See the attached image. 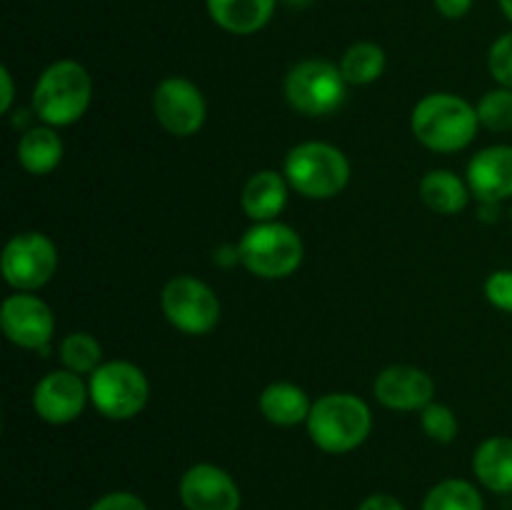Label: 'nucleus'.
Returning <instances> with one entry per match:
<instances>
[{"mask_svg": "<svg viewBox=\"0 0 512 510\" xmlns=\"http://www.w3.org/2000/svg\"><path fill=\"white\" fill-rule=\"evenodd\" d=\"M413 135L435 153H458L478 135V110L453 93H433L413 108Z\"/></svg>", "mask_w": 512, "mask_h": 510, "instance_id": "f257e3e1", "label": "nucleus"}, {"mask_svg": "<svg viewBox=\"0 0 512 510\" xmlns=\"http://www.w3.org/2000/svg\"><path fill=\"white\" fill-rule=\"evenodd\" d=\"M373 415L365 400L353 393H328L315 400L308 415V435L320 450L343 455L365 443Z\"/></svg>", "mask_w": 512, "mask_h": 510, "instance_id": "f03ea898", "label": "nucleus"}, {"mask_svg": "<svg viewBox=\"0 0 512 510\" xmlns=\"http://www.w3.org/2000/svg\"><path fill=\"white\" fill-rule=\"evenodd\" d=\"M93 80L78 60H58L48 65L33 90V110L48 125H73L88 110Z\"/></svg>", "mask_w": 512, "mask_h": 510, "instance_id": "7ed1b4c3", "label": "nucleus"}, {"mask_svg": "<svg viewBox=\"0 0 512 510\" xmlns=\"http://www.w3.org/2000/svg\"><path fill=\"white\" fill-rule=\"evenodd\" d=\"M285 178L310 200H328L338 195L350 180V163L340 148L330 143L295 145L285 158Z\"/></svg>", "mask_w": 512, "mask_h": 510, "instance_id": "20e7f679", "label": "nucleus"}, {"mask_svg": "<svg viewBox=\"0 0 512 510\" xmlns=\"http://www.w3.org/2000/svg\"><path fill=\"white\" fill-rule=\"evenodd\" d=\"M240 263L265 280L288 278L303 263V240L290 225L268 220L255 223L240 240Z\"/></svg>", "mask_w": 512, "mask_h": 510, "instance_id": "39448f33", "label": "nucleus"}, {"mask_svg": "<svg viewBox=\"0 0 512 510\" xmlns=\"http://www.w3.org/2000/svg\"><path fill=\"white\" fill-rule=\"evenodd\" d=\"M90 400L100 415L110 420H130L140 415L150 398L143 370L128 360H110L90 375Z\"/></svg>", "mask_w": 512, "mask_h": 510, "instance_id": "423d86ee", "label": "nucleus"}, {"mask_svg": "<svg viewBox=\"0 0 512 510\" xmlns=\"http://www.w3.org/2000/svg\"><path fill=\"white\" fill-rule=\"evenodd\" d=\"M348 95V80L328 60H303L285 78V98L298 113L320 118L333 115Z\"/></svg>", "mask_w": 512, "mask_h": 510, "instance_id": "0eeeda50", "label": "nucleus"}, {"mask_svg": "<svg viewBox=\"0 0 512 510\" xmlns=\"http://www.w3.org/2000/svg\"><path fill=\"white\" fill-rule=\"evenodd\" d=\"M165 318L188 335H205L218 325L220 300L210 285L193 275H175L160 293Z\"/></svg>", "mask_w": 512, "mask_h": 510, "instance_id": "6e6552de", "label": "nucleus"}, {"mask_svg": "<svg viewBox=\"0 0 512 510\" xmlns=\"http://www.w3.org/2000/svg\"><path fill=\"white\" fill-rule=\"evenodd\" d=\"M3 278L18 293L43 288L58 270V248L43 233H18L8 240L0 258Z\"/></svg>", "mask_w": 512, "mask_h": 510, "instance_id": "1a4fd4ad", "label": "nucleus"}, {"mask_svg": "<svg viewBox=\"0 0 512 510\" xmlns=\"http://www.w3.org/2000/svg\"><path fill=\"white\" fill-rule=\"evenodd\" d=\"M153 113L160 128L168 130L170 135L190 138L203 128L208 105H205L203 93L193 80L173 75V78L160 80L158 88H155Z\"/></svg>", "mask_w": 512, "mask_h": 510, "instance_id": "9d476101", "label": "nucleus"}, {"mask_svg": "<svg viewBox=\"0 0 512 510\" xmlns=\"http://www.w3.org/2000/svg\"><path fill=\"white\" fill-rule=\"evenodd\" d=\"M0 325L10 343L25 350H40L53 340L55 320L48 305L30 293L5 298L0 308Z\"/></svg>", "mask_w": 512, "mask_h": 510, "instance_id": "9b49d317", "label": "nucleus"}, {"mask_svg": "<svg viewBox=\"0 0 512 510\" xmlns=\"http://www.w3.org/2000/svg\"><path fill=\"white\" fill-rule=\"evenodd\" d=\"M90 398V388L78 373L70 370H53L38 380L33 390V408L40 420L50 425L73 423L85 410Z\"/></svg>", "mask_w": 512, "mask_h": 510, "instance_id": "f8f14e48", "label": "nucleus"}, {"mask_svg": "<svg viewBox=\"0 0 512 510\" xmlns=\"http://www.w3.org/2000/svg\"><path fill=\"white\" fill-rule=\"evenodd\" d=\"M178 490L185 510H240L243 503L238 483L213 463H198L185 470Z\"/></svg>", "mask_w": 512, "mask_h": 510, "instance_id": "ddd939ff", "label": "nucleus"}, {"mask_svg": "<svg viewBox=\"0 0 512 510\" xmlns=\"http://www.w3.org/2000/svg\"><path fill=\"white\" fill-rule=\"evenodd\" d=\"M375 398L390 410H423L433 403L435 383L415 365H390L375 378Z\"/></svg>", "mask_w": 512, "mask_h": 510, "instance_id": "4468645a", "label": "nucleus"}, {"mask_svg": "<svg viewBox=\"0 0 512 510\" xmlns=\"http://www.w3.org/2000/svg\"><path fill=\"white\" fill-rule=\"evenodd\" d=\"M468 185L480 200L512 198V145H493L470 160Z\"/></svg>", "mask_w": 512, "mask_h": 510, "instance_id": "2eb2a0df", "label": "nucleus"}, {"mask_svg": "<svg viewBox=\"0 0 512 510\" xmlns=\"http://www.w3.org/2000/svg\"><path fill=\"white\" fill-rule=\"evenodd\" d=\"M240 203L248 218L255 223H268L275 220V215L283 213L285 203H288V178L275 170H260V173L250 175L245 183Z\"/></svg>", "mask_w": 512, "mask_h": 510, "instance_id": "dca6fc26", "label": "nucleus"}, {"mask_svg": "<svg viewBox=\"0 0 512 510\" xmlns=\"http://www.w3.org/2000/svg\"><path fill=\"white\" fill-rule=\"evenodd\" d=\"M215 25L233 35H253L273 18L278 0H205Z\"/></svg>", "mask_w": 512, "mask_h": 510, "instance_id": "f3484780", "label": "nucleus"}, {"mask_svg": "<svg viewBox=\"0 0 512 510\" xmlns=\"http://www.w3.org/2000/svg\"><path fill=\"white\" fill-rule=\"evenodd\" d=\"M473 473L493 493H512V438L495 435L478 445Z\"/></svg>", "mask_w": 512, "mask_h": 510, "instance_id": "a211bd4d", "label": "nucleus"}, {"mask_svg": "<svg viewBox=\"0 0 512 510\" xmlns=\"http://www.w3.org/2000/svg\"><path fill=\"white\" fill-rule=\"evenodd\" d=\"M258 405L265 420L280 425V428H293V425L308 423L310 408H313L308 393L293 383H270L260 393Z\"/></svg>", "mask_w": 512, "mask_h": 510, "instance_id": "6ab92c4d", "label": "nucleus"}, {"mask_svg": "<svg viewBox=\"0 0 512 510\" xmlns=\"http://www.w3.org/2000/svg\"><path fill=\"white\" fill-rule=\"evenodd\" d=\"M420 198L433 213L455 215L468 205V185L453 170H430L420 180Z\"/></svg>", "mask_w": 512, "mask_h": 510, "instance_id": "aec40b11", "label": "nucleus"}, {"mask_svg": "<svg viewBox=\"0 0 512 510\" xmlns=\"http://www.w3.org/2000/svg\"><path fill=\"white\" fill-rule=\"evenodd\" d=\"M63 158V140L53 128H30L18 143V160L28 173L45 175L58 168Z\"/></svg>", "mask_w": 512, "mask_h": 510, "instance_id": "412c9836", "label": "nucleus"}, {"mask_svg": "<svg viewBox=\"0 0 512 510\" xmlns=\"http://www.w3.org/2000/svg\"><path fill=\"white\" fill-rule=\"evenodd\" d=\"M340 70L350 85L375 83L385 70V50L375 43L350 45L340 60Z\"/></svg>", "mask_w": 512, "mask_h": 510, "instance_id": "4be33fe9", "label": "nucleus"}, {"mask_svg": "<svg viewBox=\"0 0 512 510\" xmlns=\"http://www.w3.org/2000/svg\"><path fill=\"white\" fill-rule=\"evenodd\" d=\"M423 510H485V503L473 483L448 478L430 488V493L425 495Z\"/></svg>", "mask_w": 512, "mask_h": 510, "instance_id": "5701e85b", "label": "nucleus"}, {"mask_svg": "<svg viewBox=\"0 0 512 510\" xmlns=\"http://www.w3.org/2000/svg\"><path fill=\"white\" fill-rule=\"evenodd\" d=\"M60 360L70 373L93 375L103 365V348L90 333H70L60 343Z\"/></svg>", "mask_w": 512, "mask_h": 510, "instance_id": "b1692460", "label": "nucleus"}, {"mask_svg": "<svg viewBox=\"0 0 512 510\" xmlns=\"http://www.w3.org/2000/svg\"><path fill=\"white\" fill-rule=\"evenodd\" d=\"M478 110L480 125H485L488 130L495 133H505L512 130V90L510 88H498L490 90L480 98V103L475 105Z\"/></svg>", "mask_w": 512, "mask_h": 510, "instance_id": "393cba45", "label": "nucleus"}, {"mask_svg": "<svg viewBox=\"0 0 512 510\" xmlns=\"http://www.w3.org/2000/svg\"><path fill=\"white\" fill-rule=\"evenodd\" d=\"M420 420H423L425 435L430 440H435V443H453L455 435H458V418L443 403L425 405Z\"/></svg>", "mask_w": 512, "mask_h": 510, "instance_id": "a878e982", "label": "nucleus"}, {"mask_svg": "<svg viewBox=\"0 0 512 510\" xmlns=\"http://www.w3.org/2000/svg\"><path fill=\"white\" fill-rule=\"evenodd\" d=\"M488 68L503 88L512 90V33L500 35L488 53Z\"/></svg>", "mask_w": 512, "mask_h": 510, "instance_id": "bb28decb", "label": "nucleus"}, {"mask_svg": "<svg viewBox=\"0 0 512 510\" xmlns=\"http://www.w3.org/2000/svg\"><path fill=\"white\" fill-rule=\"evenodd\" d=\"M485 295L495 308L512 313V270H495L485 280Z\"/></svg>", "mask_w": 512, "mask_h": 510, "instance_id": "cd10ccee", "label": "nucleus"}, {"mask_svg": "<svg viewBox=\"0 0 512 510\" xmlns=\"http://www.w3.org/2000/svg\"><path fill=\"white\" fill-rule=\"evenodd\" d=\"M90 510H148V505L138 498L135 493H125V490H115V493L103 495L90 505Z\"/></svg>", "mask_w": 512, "mask_h": 510, "instance_id": "c85d7f7f", "label": "nucleus"}, {"mask_svg": "<svg viewBox=\"0 0 512 510\" xmlns=\"http://www.w3.org/2000/svg\"><path fill=\"white\" fill-rule=\"evenodd\" d=\"M435 8L448 20H458L468 15V10L473 8V0H435Z\"/></svg>", "mask_w": 512, "mask_h": 510, "instance_id": "c756f323", "label": "nucleus"}, {"mask_svg": "<svg viewBox=\"0 0 512 510\" xmlns=\"http://www.w3.org/2000/svg\"><path fill=\"white\" fill-rule=\"evenodd\" d=\"M358 510H405V505L398 498H393V495L375 493L370 498H365Z\"/></svg>", "mask_w": 512, "mask_h": 510, "instance_id": "7c9ffc66", "label": "nucleus"}, {"mask_svg": "<svg viewBox=\"0 0 512 510\" xmlns=\"http://www.w3.org/2000/svg\"><path fill=\"white\" fill-rule=\"evenodd\" d=\"M0 85H3V95H0V113H8L15 98L13 75H10L8 68H0Z\"/></svg>", "mask_w": 512, "mask_h": 510, "instance_id": "2f4dec72", "label": "nucleus"}, {"mask_svg": "<svg viewBox=\"0 0 512 510\" xmlns=\"http://www.w3.org/2000/svg\"><path fill=\"white\" fill-rule=\"evenodd\" d=\"M498 3H500V10L505 13V18L512 23V0H498Z\"/></svg>", "mask_w": 512, "mask_h": 510, "instance_id": "473e14b6", "label": "nucleus"}, {"mask_svg": "<svg viewBox=\"0 0 512 510\" xmlns=\"http://www.w3.org/2000/svg\"><path fill=\"white\" fill-rule=\"evenodd\" d=\"M290 3H308V0H290Z\"/></svg>", "mask_w": 512, "mask_h": 510, "instance_id": "72a5a7b5", "label": "nucleus"}]
</instances>
